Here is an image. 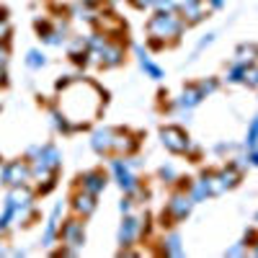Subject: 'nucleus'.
<instances>
[{
  "label": "nucleus",
  "instance_id": "obj_6",
  "mask_svg": "<svg viewBox=\"0 0 258 258\" xmlns=\"http://www.w3.org/2000/svg\"><path fill=\"white\" fill-rule=\"evenodd\" d=\"M62 240L64 243H70V245H80L83 243V225L80 222H68L62 227Z\"/></svg>",
  "mask_w": 258,
  "mask_h": 258
},
{
  "label": "nucleus",
  "instance_id": "obj_4",
  "mask_svg": "<svg viewBox=\"0 0 258 258\" xmlns=\"http://www.w3.org/2000/svg\"><path fill=\"white\" fill-rule=\"evenodd\" d=\"M57 165H59V155H57V150L52 147V145H47L44 150L39 153V163H36V176H41V178H47L52 170H57Z\"/></svg>",
  "mask_w": 258,
  "mask_h": 258
},
{
  "label": "nucleus",
  "instance_id": "obj_21",
  "mask_svg": "<svg viewBox=\"0 0 258 258\" xmlns=\"http://www.w3.org/2000/svg\"><path fill=\"white\" fill-rule=\"evenodd\" d=\"M222 181H225V186H235V183H238V170H235V168H227V170H222Z\"/></svg>",
  "mask_w": 258,
  "mask_h": 258
},
{
  "label": "nucleus",
  "instance_id": "obj_27",
  "mask_svg": "<svg viewBox=\"0 0 258 258\" xmlns=\"http://www.w3.org/2000/svg\"><path fill=\"white\" fill-rule=\"evenodd\" d=\"M227 253H230V255H238V253H243V245H238V248H230Z\"/></svg>",
  "mask_w": 258,
  "mask_h": 258
},
{
  "label": "nucleus",
  "instance_id": "obj_17",
  "mask_svg": "<svg viewBox=\"0 0 258 258\" xmlns=\"http://www.w3.org/2000/svg\"><path fill=\"white\" fill-rule=\"evenodd\" d=\"M183 11L191 16V21H199V18H202V6H199V0H188V3L183 6Z\"/></svg>",
  "mask_w": 258,
  "mask_h": 258
},
{
  "label": "nucleus",
  "instance_id": "obj_19",
  "mask_svg": "<svg viewBox=\"0 0 258 258\" xmlns=\"http://www.w3.org/2000/svg\"><path fill=\"white\" fill-rule=\"evenodd\" d=\"M243 80L248 85H253V88H258V68H250V64H248V68L243 70Z\"/></svg>",
  "mask_w": 258,
  "mask_h": 258
},
{
  "label": "nucleus",
  "instance_id": "obj_22",
  "mask_svg": "<svg viewBox=\"0 0 258 258\" xmlns=\"http://www.w3.org/2000/svg\"><path fill=\"white\" fill-rule=\"evenodd\" d=\"M181 240L176 238V235H173V238H168V253H173V255H178L181 253V245H178Z\"/></svg>",
  "mask_w": 258,
  "mask_h": 258
},
{
  "label": "nucleus",
  "instance_id": "obj_30",
  "mask_svg": "<svg viewBox=\"0 0 258 258\" xmlns=\"http://www.w3.org/2000/svg\"><path fill=\"white\" fill-rule=\"evenodd\" d=\"M212 6H222V0H212Z\"/></svg>",
  "mask_w": 258,
  "mask_h": 258
},
{
  "label": "nucleus",
  "instance_id": "obj_28",
  "mask_svg": "<svg viewBox=\"0 0 258 258\" xmlns=\"http://www.w3.org/2000/svg\"><path fill=\"white\" fill-rule=\"evenodd\" d=\"M250 160H253V165H258V153H253V155H250Z\"/></svg>",
  "mask_w": 258,
  "mask_h": 258
},
{
  "label": "nucleus",
  "instance_id": "obj_8",
  "mask_svg": "<svg viewBox=\"0 0 258 258\" xmlns=\"http://www.w3.org/2000/svg\"><path fill=\"white\" fill-rule=\"evenodd\" d=\"M111 147H114V150H119V153H132V150L137 147V140H132V137L124 135V132H114Z\"/></svg>",
  "mask_w": 258,
  "mask_h": 258
},
{
  "label": "nucleus",
  "instance_id": "obj_24",
  "mask_svg": "<svg viewBox=\"0 0 258 258\" xmlns=\"http://www.w3.org/2000/svg\"><path fill=\"white\" fill-rule=\"evenodd\" d=\"M132 3H135V8H147L153 0H132Z\"/></svg>",
  "mask_w": 258,
  "mask_h": 258
},
{
  "label": "nucleus",
  "instance_id": "obj_25",
  "mask_svg": "<svg viewBox=\"0 0 258 258\" xmlns=\"http://www.w3.org/2000/svg\"><path fill=\"white\" fill-rule=\"evenodd\" d=\"M160 176H163V178H173V168H163Z\"/></svg>",
  "mask_w": 258,
  "mask_h": 258
},
{
  "label": "nucleus",
  "instance_id": "obj_18",
  "mask_svg": "<svg viewBox=\"0 0 258 258\" xmlns=\"http://www.w3.org/2000/svg\"><path fill=\"white\" fill-rule=\"evenodd\" d=\"M202 101V91L199 88H186L183 91V103L186 106H194V103H199Z\"/></svg>",
  "mask_w": 258,
  "mask_h": 258
},
{
  "label": "nucleus",
  "instance_id": "obj_29",
  "mask_svg": "<svg viewBox=\"0 0 258 258\" xmlns=\"http://www.w3.org/2000/svg\"><path fill=\"white\" fill-rule=\"evenodd\" d=\"M83 3H85V6H96V3H98V0H83Z\"/></svg>",
  "mask_w": 258,
  "mask_h": 258
},
{
  "label": "nucleus",
  "instance_id": "obj_10",
  "mask_svg": "<svg viewBox=\"0 0 258 258\" xmlns=\"http://www.w3.org/2000/svg\"><path fill=\"white\" fill-rule=\"evenodd\" d=\"M188 209H191V199H188V197H176L173 202H170V212H173V217H176V220L186 217Z\"/></svg>",
  "mask_w": 258,
  "mask_h": 258
},
{
  "label": "nucleus",
  "instance_id": "obj_5",
  "mask_svg": "<svg viewBox=\"0 0 258 258\" xmlns=\"http://www.w3.org/2000/svg\"><path fill=\"white\" fill-rule=\"evenodd\" d=\"M29 165L26 163H11L8 168H6V173H3V178L8 181V183H13V186H21V183H26V178H29Z\"/></svg>",
  "mask_w": 258,
  "mask_h": 258
},
{
  "label": "nucleus",
  "instance_id": "obj_26",
  "mask_svg": "<svg viewBox=\"0 0 258 258\" xmlns=\"http://www.w3.org/2000/svg\"><path fill=\"white\" fill-rule=\"evenodd\" d=\"M6 57H8L6 47H0V68H3V64H6Z\"/></svg>",
  "mask_w": 258,
  "mask_h": 258
},
{
  "label": "nucleus",
  "instance_id": "obj_2",
  "mask_svg": "<svg viewBox=\"0 0 258 258\" xmlns=\"http://www.w3.org/2000/svg\"><path fill=\"white\" fill-rule=\"evenodd\" d=\"M181 21L178 16L173 13H158L153 21H150V34L158 36V39H165V36H178L181 34Z\"/></svg>",
  "mask_w": 258,
  "mask_h": 258
},
{
  "label": "nucleus",
  "instance_id": "obj_23",
  "mask_svg": "<svg viewBox=\"0 0 258 258\" xmlns=\"http://www.w3.org/2000/svg\"><path fill=\"white\" fill-rule=\"evenodd\" d=\"M255 142H258V119L253 121V126H250V132H248V145L253 147Z\"/></svg>",
  "mask_w": 258,
  "mask_h": 258
},
{
  "label": "nucleus",
  "instance_id": "obj_15",
  "mask_svg": "<svg viewBox=\"0 0 258 258\" xmlns=\"http://www.w3.org/2000/svg\"><path fill=\"white\" fill-rule=\"evenodd\" d=\"M140 62H142V70H145V73H150V78H155V80H160V78H163V70H160L158 64H155L153 59H150V57H147L145 52H142Z\"/></svg>",
  "mask_w": 258,
  "mask_h": 258
},
{
  "label": "nucleus",
  "instance_id": "obj_16",
  "mask_svg": "<svg viewBox=\"0 0 258 258\" xmlns=\"http://www.w3.org/2000/svg\"><path fill=\"white\" fill-rule=\"evenodd\" d=\"M253 59H255V47L253 44H243L240 49H238V64H253Z\"/></svg>",
  "mask_w": 258,
  "mask_h": 258
},
{
  "label": "nucleus",
  "instance_id": "obj_13",
  "mask_svg": "<svg viewBox=\"0 0 258 258\" xmlns=\"http://www.w3.org/2000/svg\"><path fill=\"white\" fill-rule=\"evenodd\" d=\"M135 232H137V220H124V225H121V230H119V238H121V243L124 245H129L132 243V238H135Z\"/></svg>",
  "mask_w": 258,
  "mask_h": 258
},
{
  "label": "nucleus",
  "instance_id": "obj_31",
  "mask_svg": "<svg viewBox=\"0 0 258 258\" xmlns=\"http://www.w3.org/2000/svg\"><path fill=\"white\" fill-rule=\"evenodd\" d=\"M255 250H258V248H255Z\"/></svg>",
  "mask_w": 258,
  "mask_h": 258
},
{
  "label": "nucleus",
  "instance_id": "obj_7",
  "mask_svg": "<svg viewBox=\"0 0 258 258\" xmlns=\"http://www.w3.org/2000/svg\"><path fill=\"white\" fill-rule=\"evenodd\" d=\"M101 62L106 64V68H111V64H119L121 62V47H114V44H106L101 47Z\"/></svg>",
  "mask_w": 258,
  "mask_h": 258
},
{
  "label": "nucleus",
  "instance_id": "obj_1",
  "mask_svg": "<svg viewBox=\"0 0 258 258\" xmlns=\"http://www.w3.org/2000/svg\"><path fill=\"white\" fill-rule=\"evenodd\" d=\"M57 88L62 91L59 106L70 126H85L98 116L101 103H103V93L98 85L88 80H59Z\"/></svg>",
  "mask_w": 258,
  "mask_h": 258
},
{
  "label": "nucleus",
  "instance_id": "obj_11",
  "mask_svg": "<svg viewBox=\"0 0 258 258\" xmlns=\"http://www.w3.org/2000/svg\"><path fill=\"white\" fill-rule=\"evenodd\" d=\"M93 207H96V202H93V194H78L75 197V209L78 212H83V214H91L93 212Z\"/></svg>",
  "mask_w": 258,
  "mask_h": 258
},
{
  "label": "nucleus",
  "instance_id": "obj_9",
  "mask_svg": "<svg viewBox=\"0 0 258 258\" xmlns=\"http://www.w3.org/2000/svg\"><path fill=\"white\" fill-rule=\"evenodd\" d=\"M103 186H106V178H103L101 173H88V176L83 178V188L88 191V194H93V197H96Z\"/></svg>",
  "mask_w": 258,
  "mask_h": 258
},
{
  "label": "nucleus",
  "instance_id": "obj_20",
  "mask_svg": "<svg viewBox=\"0 0 258 258\" xmlns=\"http://www.w3.org/2000/svg\"><path fill=\"white\" fill-rule=\"evenodd\" d=\"M44 54H41V52H29V57H26V64H29V68H44Z\"/></svg>",
  "mask_w": 258,
  "mask_h": 258
},
{
  "label": "nucleus",
  "instance_id": "obj_14",
  "mask_svg": "<svg viewBox=\"0 0 258 258\" xmlns=\"http://www.w3.org/2000/svg\"><path fill=\"white\" fill-rule=\"evenodd\" d=\"M114 173L119 176V183H121L124 188H135V176L129 173V170H126L121 163H114Z\"/></svg>",
  "mask_w": 258,
  "mask_h": 258
},
{
  "label": "nucleus",
  "instance_id": "obj_3",
  "mask_svg": "<svg viewBox=\"0 0 258 258\" xmlns=\"http://www.w3.org/2000/svg\"><path fill=\"white\" fill-rule=\"evenodd\" d=\"M160 137H163V145L170 153H186L188 150V137L181 126H163Z\"/></svg>",
  "mask_w": 258,
  "mask_h": 258
},
{
  "label": "nucleus",
  "instance_id": "obj_12",
  "mask_svg": "<svg viewBox=\"0 0 258 258\" xmlns=\"http://www.w3.org/2000/svg\"><path fill=\"white\" fill-rule=\"evenodd\" d=\"M111 140H114V132L111 129H103V132H98L93 137V147L98 150V153H103V150H111Z\"/></svg>",
  "mask_w": 258,
  "mask_h": 258
}]
</instances>
